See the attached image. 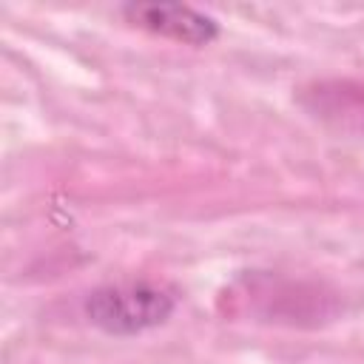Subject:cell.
<instances>
[{
    "mask_svg": "<svg viewBox=\"0 0 364 364\" xmlns=\"http://www.w3.org/2000/svg\"><path fill=\"white\" fill-rule=\"evenodd\" d=\"M176 299L148 282H125V284H105L88 293L85 299V318L108 336H136L154 330L171 318Z\"/></svg>",
    "mask_w": 364,
    "mask_h": 364,
    "instance_id": "obj_1",
    "label": "cell"
},
{
    "mask_svg": "<svg viewBox=\"0 0 364 364\" xmlns=\"http://www.w3.org/2000/svg\"><path fill=\"white\" fill-rule=\"evenodd\" d=\"M122 17L136 28L185 46H208L219 37V23L210 14L182 3H128Z\"/></svg>",
    "mask_w": 364,
    "mask_h": 364,
    "instance_id": "obj_2",
    "label": "cell"
},
{
    "mask_svg": "<svg viewBox=\"0 0 364 364\" xmlns=\"http://www.w3.org/2000/svg\"><path fill=\"white\" fill-rule=\"evenodd\" d=\"M301 102L318 119L341 128L364 134V82L353 80H327L304 88Z\"/></svg>",
    "mask_w": 364,
    "mask_h": 364,
    "instance_id": "obj_3",
    "label": "cell"
}]
</instances>
